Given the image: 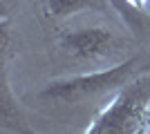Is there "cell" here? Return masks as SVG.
I'll use <instances>...</instances> for the list:
<instances>
[{"instance_id": "obj_4", "label": "cell", "mask_w": 150, "mask_h": 134, "mask_svg": "<svg viewBox=\"0 0 150 134\" xmlns=\"http://www.w3.org/2000/svg\"><path fill=\"white\" fill-rule=\"evenodd\" d=\"M0 132H13V134L31 132L29 123L25 119V112L18 105V98L13 96L7 69H2V76H0Z\"/></svg>"}, {"instance_id": "obj_2", "label": "cell", "mask_w": 150, "mask_h": 134, "mask_svg": "<svg viewBox=\"0 0 150 134\" xmlns=\"http://www.w3.org/2000/svg\"><path fill=\"white\" fill-rule=\"evenodd\" d=\"M137 72H139V56H130L112 67H105V69L54 78L36 96L45 103H52V105H79V103H85L90 98H96L101 94L123 87L130 78L137 76Z\"/></svg>"}, {"instance_id": "obj_3", "label": "cell", "mask_w": 150, "mask_h": 134, "mask_svg": "<svg viewBox=\"0 0 150 134\" xmlns=\"http://www.w3.org/2000/svg\"><path fill=\"white\" fill-rule=\"evenodd\" d=\"M58 45L76 60H96L117 47V36L108 27H76L63 32Z\"/></svg>"}, {"instance_id": "obj_1", "label": "cell", "mask_w": 150, "mask_h": 134, "mask_svg": "<svg viewBox=\"0 0 150 134\" xmlns=\"http://www.w3.org/2000/svg\"><path fill=\"white\" fill-rule=\"evenodd\" d=\"M88 134H146L150 132V74L130 78L96 119L85 128Z\"/></svg>"}, {"instance_id": "obj_5", "label": "cell", "mask_w": 150, "mask_h": 134, "mask_svg": "<svg viewBox=\"0 0 150 134\" xmlns=\"http://www.w3.org/2000/svg\"><path fill=\"white\" fill-rule=\"evenodd\" d=\"M105 5H110V0H40V7L43 11L54 20H61V18H69L74 13H81V11H99L103 9Z\"/></svg>"}, {"instance_id": "obj_6", "label": "cell", "mask_w": 150, "mask_h": 134, "mask_svg": "<svg viewBox=\"0 0 150 134\" xmlns=\"http://www.w3.org/2000/svg\"><path fill=\"white\" fill-rule=\"evenodd\" d=\"M146 69H150V60H148V65H146V67H144V72H146Z\"/></svg>"}]
</instances>
